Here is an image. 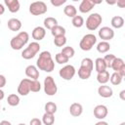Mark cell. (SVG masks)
Here are the masks:
<instances>
[{
  "label": "cell",
  "instance_id": "6da1fadb",
  "mask_svg": "<svg viewBox=\"0 0 125 125\" xmlns=\"http://www.w3.org/2000/svg\"><path fill=\"white\" fill-rule=\"evenodd\" d=\"M36 66L45 72H52L54 70L55 62L52 59V55L49 51H43L39 54V57L36 61Z\"/></svg>",
  "mask_w": 125,
  "mask_h": 125
},
{
  "label": "cell",
  "instance_id": "7a4b0ae2",
  "mask_svg": "<svg viewBox=\"0 0 125 125\" xmlns=\"http://www.w3.org/2000/svg\"><path fill=\"white\" fill-rule=\"evenodd\" d=\"M28 40H29V34L26 31H21L11 39L10 41L11 48L16 51L21 50L22 47L28 43Z\"/></svg>",
  "mask_w": 125,
  "mask_h": 125
},
{
  "label": "cell",
  "instance_id": "3957f363",
  "mask_svg": "<svg viewBox=\"0 0 125 125\" xmlns=\"http://www.w3.org/2000/svg\"><path fill=\"white\" fill-rule=\"evenodd\" d=\"M96 43H97V37L92 33H88V34H85L80 40L79 47L82 51L87 52V51H90Z\"/></svg>",
  "mask_w": 125,
  "mask_h": 125
},
{
  "label": "cell",
  "instance_id": "277c9868",
  "mask_svg": "<svg viewBox=\"0 0 125 125\" xmlns=\"http://www.w3.org/2000/svg\"><path fill=\"white\" fill-rule=\"evenodd\" d=\"M102 21H103L102 16L99 13H93L90 16H88V18L86 20V27L89 30L94 31L99 28Z\"/></svg>",
  "mask_w": 125,
  "mask_h": 125
},
{
  "label": "cell",
  "instance_id": "5b68a950",
  "mask_svg": "<svg viewBox=\"0 0 125 125\" xmlns=\"http://www.w3.org/2000/svg\"><path fill=\"white\" fill-rule=\"evenodd\" d=\"M48 7L42 0L34 1L29 5V13L33 16H41L47 13Z\"/></svg>",
  "mask_w": 125,
  "mask_h": 125
},
{
  "label": "cell",
  "instance_id": "8992f818",
  "mask_svg": "<svg viewBox=\"0 0 125 125\" xmlns=\"http://www.w3.org/2000/svg\"><path fill=\"white\" fill-rule=\"evenodd\" d=\"M44 92L48 96H54L58 92V86L52 76H47L44 79Z\"/></svg>",
  "mask_w": 125,
  "mask_h": 125
},
{
  "label": "cell",
  "instance_id": "52a82bcc",
  "mask_svg": "<svg viewBox=\"0 0 125 125\" xmlns=\"http://www.w3.org/2000/svg\"><path fill=\"white\" fill-rule=\"evenodd\" d=\"M75 73H76V69L72 64H66L62 66L59 71V75L61 76V78L66 81L71 80L74 77Z\"/></svg>",
  "mask_w": 125,
  "mask_h": 125
},
{
  "label": "cell",
  "instance_id": "ba28073f",
  "mask_svg": "<svg viewBox=\"0 0 125 125\" xmlns=\"http://www.w3.org/2000/svg\"><path fill=\"white\" fill-rule=\"evenodd\" d=\"M30 92V78H24L21 80L18 86V94L21 96H27Z\"/></svg>",
  "mask_w": 125,
  "mask_h": 125
},
{
  "label": "cell",
  "instance_id": "9c48e42d",
  "mask_svg": "<svg viewBox=\"0 0 125 125\" xmlns=\"http://www.w3.org/2000/svg\"><path fill=\"white\" fill-rule=\"evenodd\" d=\"M99 37L104 41H109L114 37V31L111 27L103 26L99 30Z\"/></svg>",
  "mask_w": 125,
  "mask_h": 125
},
{
  "label": "cell",
  "instance_id": "30bf717a",
  "mask_svg": "<svg viewBox=\"0 0 125 125\" xmlns=\"http://www.w3.org/2000/svg\"><path fill=\"white\" fill-rule=\"evenodd\" d=\"M110 68H112L114 71L120 73L122 76L125 75V62L121 58H116L113 60Z\"/></svg>",
  "mask_w": 125,
  "mask_h": 125
},
{
  "label": "cell",
  "instance_id": "8fae6325",
  "mask_svg": "<svg viewBox=\"0 0 125 125\" xmlns=\"http://www.w3.org/2000/svg\"><path fill=\"white\" fill-rule=\"evenodd\" d=\"M108 109L104 104H98L94 108V116L97 119H104L107 116Z\"/></svg>",
  "mask_w": 125,
  "mask_h": 125
},
{
  "label": "cell",
  "instance_id": "7c38bea8",
  "mask_svg": "<svg viewBox=\"0 0 125 125\" xmlns=\"http://www.w3.org/2000/svg\"><path fill=\"white\" fill-rule=\"evenodd\" d=\"M46 35V29L43 26H36L31 32V36L35 41H41Z\"/></svg>",
  "mask_w": 125,
  "mask_h": 125
},
{
  "label": "cell",
  "instance_id": "4fadbf2b",
  "mask_svg": "<svg viewBox=\"0 0 125 125\" xmlns=\"http://www.w3.org/2000/svg\"><path fill=\"white\" fill-rule=\"evenodd\" d=\"M98 94L102 97V98H110L113 95V91L111 89V87L105 85V84H101V86L98 88Z\"/></svg>",
  "mask_w": 125,
  "mask_h": 125
},
{
  "label": "cell",
  "instance_id": "5bb4252c",
  "mask_svg": "<svg viewBox=\"0 0 125 125\" xmlns=\"http://www.w3.org/2000/svg\"><path fill=\"white\" fill-rule=\"evenodd\" d=\"M25 75L30 79H38L39 78V70L37 66L29 64L25 67Z\"/></svg>",
  "mask_w": 125,
  "mask_h": 125
},
{
  "label": "cell",
  "instance_id": "9a60e30c",
  "mask_svg": "<svg viewBox=\"0 0 125 125\" xmlns=\"http://www.w3.org/2000/svg\"><path fill=\"white\" fill-rule=\"evenodd\" d=\"M4 3L5 6L8 8V10L13 14L19 12L21 8V4L19 0H4Z\"/></svg>",
  "mask_w": 125,
  "mask_h": 125
},
{
  "label": "cell",
  "instance_id": "2e32d148",
  "mask_svg": "<svg viewBox=\"0 0 125 125\" xmlns=\"http://www.w3.org/2000/svg\"><path fill=\"white\" fill-rule=\"evenodd\" d=\"M94 7H95V4L92 2V0H82L78 9L81 13L86 14V13H89Z\"/></svg>",
  "mask_w": 125,
  "mask_h": 125
},
{
  "label": "cell",
  "instance_id": "e0dca14e",
  "mask_svg": "<svg viewBox=\"0 0 125 125\" xmlns=\"http://www.w3.org/2000/svg\"><path fill=\"white\" fill-rule=\"evenodd\" d=\"M69 112L74 117L80 116L82 114V112H83V106H82V104H79V103H73V104H71L70 106H69Z\"/></svg>",
  "mask_w": 125,
  "mask_h": 125
},
{
  "label": "cell",
  "instance_id": "ac0fdd59",
  "mask_svg": "<svg viewBox=\"0 0 125 125\" xmlns=\"http://www.w3.org/2000/svg\"><path fill=\"white\" fill-rule=\"evenodd\" d=\"M7 25H8V28L12 31H19L21 28V21L19 20V19H16V18H12L8 21L7 22Z\"/></svg>",
  "mask_w": 125,
  "mask_h": 125
},
{
  "label": "cell",
  "instance_id": "d6986e66",
  "mask_svg": "<svg viewBox=\"0 0 125 125\" xmlns=\"http://www.w3.org/2000/svg\"><path fill=\"white\" fill-rule=\"evenodd\" d=\"M92 69H90L89 67L87 66H84V65H80L79 69H78V76L80 79L82 80H86L88 78H90L91 74H92Z\"/></svg>",
  "mask_w": 125,
  "mask_h": 125
},
{
  "label": "cell",
  "instance_id": "ffe728a7",
  "mask_svg": "<svg viewBox=\"0 0 125 125\" xmlns=\"http://www.w3.org/2000/svg\"><path fill=\"white\" fill-rule=\"evenodd\" d=\"M109 72L105 69V70H103L101 72H98V75H97V81L100 83V84H106L108 81H109Z\"/></svg>",
  "mask_w": 125,
  "mask_h": 125
},
{
  "label": "cell",
  "instance_id": "44dd1931",
  "mask_svg": "<svg viewBox=\"0 0 125 125\" xmlns=\"http://www.w3.org/2000/svg\"><path fill=\"white\" fill-rule=\"evenodd\" d=\"M110 23H111V26L113 28H116V29L121 28L124 25V19L121 16H115L111 19Z\"/></svg>",
  "mask_w": 125,
  "mask_h": 125
},
{
  "label": "cell",
  "instance_id": "7402d4cb",
  "mask_svg": "<svg viewBox=\"0 0 125 125\" xmlns=\"http://www.w3.org/2000/svg\"><path fill=\"white\" fill-rule=\"evenodd\" d=\"M107 68L106 63L104 60V58H97L95 61V69L97 72H101L103 70H105Z\"/></svg>",
  "mask_w": 125,
  "mask_h": 125
},
{
  "label": "cell",
  "instance_id": "603a6c76",
  "mask_svg": "<svg viewBox=\"0 0 125 125\" xmlns=\"http://www.w3.org/2000/svg\"><path fill=\"white\" fill-rule=\"evenodd\" d=\"M110 49V44L108 43V41H101L100 43L97 44V51L101 54H104L106 52H108Z\"/></svg>",
  "mask_w": 125,
  "mask_h": 125
},
{
  "label": "cell",
  "instance_id": "cb8c5ba5",
  "mask_svg": "<svg viewBox=\"0 0 125 125\" xmlns=\"http://www.w3.org/2000/svg\"><path fill=\"white\" fill-rule=\"evenodd\" d=\"M123 77H124V76H122L120 73L114 71V72L109 76V81H110V83H111L112 85L117 86V85H119V84L122 82Z\"/></svg>",
  "mask_w": 125,
  "mask_h": 125
},
{
  "label": "cell",
  "instance_id": "d4e9b609",
  "mask_svg": "<svg viewBox=\"0 0 125 125\" xmlns=\"http://www.w3.org/2000/svg\"><path fill=\"white\" fill-rule=\"evenodd\" d=\"M42 123L44 125H53L54 122H55V116L53 113H49V112H46L43 114L42 116Z\"/></svg>",
  "mask_w": 125,
  "mask_h": 125
},
{
  "label": "cell",
  "instance_id": "484cf974",
  "mask_svg": "<svg viewBox=\"0 0 125 125\" xmlns=\"http://www.w3.org/2000/svg\"><path fill=\"white\" fill-rule=\"evenodd\" d=\"M43 24H44V27H45V28L51 30L55 25L58 24V21H57V19H55V18H53V17H48V18H46V19L44 20Z\"/></svg>",
  "mask_w": 125,
  "mask_h": 125
},
{
  "label": "cell",
  "instance_id": "4316f807",
  "mask_svg": "<svg viewBox=\"0 0 125 125\" xmlns=\"http://www.w3.org/2000/svg\"><path fill=\"white\" fill-rule=\"evenodd\" d=\"M63 13L65 16L69 17V18H73L74 16L77 15V10L76 8L73 6V5H66L64 8H63Z\"/></svg>",
  "mask_w": 125,
  "mask_h": 125
},
{
  "label": "cell",
  "instance_id": "83f0119b",
  "mask_svg": "<svg viewBox=\"0 0 125 125\" xmlns=\"http://www.w3.org/2000/svg\"><path fill=\"white\" fill-rule=\"evenodd\" d=\"M65 28L62 25H55L52 29H51V34L55 37V36H60V35H65Z\"/></svg>",
  "mask_w": 125,
  "mask_h": 125
},
{
  "label": "cell",
  "instance_id": "f1b7e54d",
  "mask_svg": "<svg viewBox=\"0 0 125 125\" xmlns=\"http://www.w3.org/2000/svg\"><path fill=\"white\" fill-rule=\"evenodd\" d=\"M7 102H8V104L11 105V106H17L21 100H20V97L17 95V94H10L7 98Z\"/></svg>",
  "mask_w": 125,
  "mask_h": 125
},
{
  "label": "cell",
  "instance_id": "f546056e",
  "mask_svg": "<svg viewBox=\"0 0 125 125\" xmlns=\"http://www.w3.org/2000/svg\"><path fill=\"white\" fill-rule=\"evenodd\" d=\"M35 56H36V53H35L34 51H32L30 48H28V47H26L25 49H23V51L21 52V57H22L24 60L33 59Z\"/></svg>",
  "mask_w": 125,
  "mask_h": 125
},
{
  "label": "cell",
  "instance_id": "4dcf8cb0",
  "mask_svg": "<svg viewBox=\"0 0 125 125\" xmlns=\"http://www.w3.org/2000/svg\"><path fill=\"white\" fill-rule=\"evenodd\" d=\"M54 44L57 47H63L66 44V37L65 35H60L54 37Z\"/></svg>",
  "mask_w": 125,
  "mask_h": 125
},
{
  "label": "cell",
  "instance_id": "1f68e13d",
  "mask_svg": "<svg viewBox=\"0 0 125 125\" xmlns=\"http://www.w3.org/2000/svg\"><path fill=\"white\" fill-rule=\"evenodd\" d=\"M44 109L46 112H49V113H53L55 114L57 112V109H58V106L55 103L53 102H48L45 104V106H44Z\"/></svg>",
  "mask_w": 125,
  "mask_h": 125
},
{
  "label": "cell",
  "instance_id": "d6a6232c",
  "mask_svg": "<svg viewBox=\"0 0 125 125\" xmlns=\"http://www.w3.org/2000/svg\"><path fill=\"white\" fill-rule=\"evenodd\" d=\"M71 23H72V25H73L74 27H77V28L82 27L83 24H84V19H83L81 16H77V15H76V16H74V17L72 18Z\"/></svg>",
  "mask_w": 125,
  "mask_h": 125
},
{
  "label": "cell",
  "instance_id": "836d02e7",
  "mask_svg": "<svg viewBox=\"0 0 125 125\" xmlns=\"http://www.w3.org/2000/svg\"><path fill=\"white\" fill-rule=\"evenodd\" d=\"M41 90V84L38 79H30V92L37 93Z\"/></svg>",
  "mask_w": 125,
  "mask_h": 125
},
{
  "label": "cell",
  "instance_id": "e575fe53",
  "mask_svg": "<svg viewBox=\"0 0 125 125\" xmlns=\"http://www.w3.org/2000/svg\"><path fill=\"white\" fill-rule=\"evenodd\" d=\"M55 61H56V62H58L59 64H65L66 62H68L69 59H68L66 56H64L63 54H62V53L60 52V53H58V54L55 56Z\"/></svg>",
  "mask_w": 125,
  "mask_h": 125
},
{
  "label": "cell",
  "instance_id": "d590c367",
  "mask_svg": "<svg viewBox=\"0 0 125 125\" xmlns=\"http://www.w3.org/2000/svg\"><path fill=\"white\" fill-rule=\"evenodd\" d=\"M61 53L63 54L64 56H66L68 59H71V58L74 56L75 51H74V49H73L72 47H70V46H65V47H63V48L62 49Z\"/></svg>",
  "mask_w": 125,
  "mask_h": 125
},
{
  "label": "cell",
  "instance_id": "8d00e7d4",
  "mask_svg": "<svg viewBox=\"0 0 125 125\" xmlns=\"http://www.w3.org/2000/svg\"><path fill=\"white\" fill-rule=\"evenodd\" d=\"M81 65L87 66V67H89L90 69L93 70V68H94V62H93L90 58H84V59L81 61Z\"/></svg>",
  "mask_w": 125,
  "mask_h": 125
},
{
  "label": "cell",
  "instance_id": "74e56055",
  "mask_svg": "<svg viewBox=\"0 0 125 125\" xmlns=\"http://www.w3.org/2000/svg\"><path fill=\"white\" fill-rule=\"evenodd\" d=\"M114 59H115V56H114L113 54H108V55H105V56L104 57V60L105 63H106L107 68H110L111 63H112V62H113Z\"/></svg>",
  "mask_w": 125,
  "mask_h": 125
},
{
  "label": "cell",
  "instance_id": "f35d334b",
  "mask_svg": "<svg viewBox=\"0 0 125 125\" xmlns=\"http://www.w3.org/2000/svg\"><path fill=\"white\" fill-rule=\"evenodd\" d=\"M67 0H50L51 4L54 6V7H60V6H62Z\"/></svg>",
  "mask_w": 125,
  "mask_h": 125
},
{
  "label": "cell",
  "instance_id": "ab89813d",
  "mask_svg": "<svg viewBox=\"0 0 125 125\" xmlns=\"http://www.w3.org/2000/svg\"><path fill=\"white\" fill-rule=\"evenodd\" d=\"M29 124L30 125H41L42 124V121L39 118H33V119L30 120Z\"/></svg>",
  "mask_w": 125,
  "mask_h": 125
},
{
  "label": "cell",
  "instance_id": "60d3db41",
  "mask_svg": "<svg viewBox=\"0 0 125 125\" xmlns=\"http://www.w3.org/2000/svg\"><path fill=\"white\" fill-rule=\"evenodd\" d=\"M6 77L3 75V74H0V88H3L5 85H6Z\"/></svg>",
  "mask_w": 125,
  "mask_h": 125
},
{
  "label": "cell",
  "instance_id": "b9f144b4",
  "mask_svg": "<svg viewBox=\"0 0 125 125\" xmlns=\"http://www.w3.org/2000/svg\"><path fill=\"white\" fill-rule=\"evenodd\" d=\"M116 4L119 8H124L125 7V0H116Z\"/></svg>",
  "mask_w": 125,
  "mask_h": 125
},
{
  "label": "cell",
  "instance_id": "7bdbcfd3",
  "mask_svg": "<svg viewBox=\"0 0 125 125\" xmlns=\"http://www.w3.org/2000/svg\"><path fill=\"white\" fill-rule=\"evenodd\" d=\"M119 97L122 101H125V90H122L120 93H119Z\"/></svg>",
  "mask_w": 125,
  "mask_h": 125
},
{
  "label": "cell",
  "instance_id": "ee69618b",
  "mask_svg": "<svg viewBox=\"0 0 125 125\" xmlns=\"http://www.w3.org/2000/svg\"><path fill=\"white\" fill-rule=\"evenodd\" d=\"M104 1L106 2V4H108V5H110V6L116 4V0H104Z\"/></svg>",
  "mask_w": 125,
  "mask_h": 125
},
{
  "label": "cell",
  "instance_id": "f6af8a7d",
  "mask_svg": "<svg viewBox=\"0 0 125 125\" xmlns=\"http://www.w3.org/2000/svg\"><path fill=\"white\" fill-rule=\"evenodd\" d=\"M107 125V122L106 121H103V119H100V121L99 122H97L96 123V125Z\"/></svg>",
  "mask_w": 125,
  "mask_h": 125
},
{
  "label": "cell",
  "instance_id": "bcb514c9",
  "mask_svg": "<svg viewBox=\"0 0 125 125\" xmlns=\"http://www.w3.org/2000/svg\"><path fill=\"white\" fill-rule=\"evenodd\" d=\"M4 97H5V93H4V91L0 88V101H2V100L4 99Z\"/></svg>",
  "mask_w": 125,
  "mask_h": 125
},
{
  "label": "cell",
  "instance_id": "7dc6e473",
  "mask_svg": "<svg viewBox=\"0 0 125 125\" xmlns=\"http://www.w3.org/2000/svg\"><path fill=\"white\" fill-rule=\"evenodd\" d=\"M4 13H5V7L2 4H0V16L3 15Z\"/></svg>",
  "mask_w": 125,
  "mask_h": 125
},
{
  "label": "cell",
  "instance_id": "c3c4849f",
  "mask_svg": "<svg viewBox=\"0 0 125 125\" xmlns=\"http://www.w3.org/2000/svg\"><path fill=\"white\" fill-rule=\"evenodd\" d=\"M103 1H104V0H92V2H93L95 5H99V4H101Z\"/></svg>",
  "mask_w": 125,
  "mask_h": 125
},
{
  "label": "cell",
  "instance_id": "681fc988",
  "mask_svg": "<svg viewBox=\"0 0 125 125\" xmlns=\"http://www.w3.org/2000/svg\"><path fill=\"white\" fill-rule=\"evenodd\" d=\"M0 124H1V125H3V124L11 125V122H10V121H7V120H3V121H1V122H0Z\"/></svg>",
  "mask_w": 125,
  "mask_h": 125
},
{
  "label": "cell",
  "instance_id": "f907efd6",
  "mask_svg": "<svg viewBox=\"0 0 125 125\" xmlns=\"http://www.w3.org/2000/svg\"><path fill=\"white\" fill-rule=\"evenodd\" d=\"M72 1H74V2H77V1H79V0H72Z\"/></svg>",
  "mask_w": 125,
  "mask_h": 125
},
{
  "label": "cell",
  "instance_id": "816d5d0a",
  "mask_svg": "<svg viewBox=\"0 0 125 125\" xmlns=\"http://www.w3.org/2000/svg\"><path fill=\"white\" fill-rule=\"evenodd\" d=\"M0 23H1V21H0Z\"/></svg>",
  "mask_w": 125,
  "mask_h": 125
},
{
  "label": "cell",
  "instance_id": "f5cc1de1",
  "mask_svg": "<svg viewBox=\"0 0 125 125\" xmlns=\"http://www.w3.org/2000/svg\"><path fill=\"white\" fill-rule=\"evenodd\" d=\"M0 108H1V105H0Z\"/></svg>",
  "mask_w": 125,
  "mask_h": 125
}]
</instances>
